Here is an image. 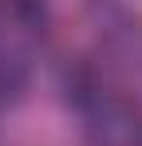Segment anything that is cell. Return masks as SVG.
Masks as SVG:
<instances>
[{"label":"cell","mask_w":142,"mask_h":146,"mask_svg":"<svg viewBox=\"0 0 142 146\" xmlns=\"http://www.w3.org/2000/svg\"><path fill=\"white\" fill-rule=\"evenodd\" d=\"M138 138V122L126 103L99 95L87 107V142L91 146H130Z\"/></svg>","instance_id":"6da1fadb"},{"label":"cell","mask_w":142,"mask_h":146,"mask_svg":"<svg viewBox=\"0 0 142 146\" xmlns=\"http://www.w3.org/2000/svg\"><path fill=\"white\" fill-rule=\"evenodd\" d=\"M24 87H28V63H24L12 48L0 44V103L20 99Z\"/></svg>","instance_id":"7a4b0ae2"},{"label":"cell","mask_w":142,"mask_h":146,"mask_svg":"<svg viewBox=\"0 0 142 146\" xmlns=\"http://www.w3.org/2000/svg\"><path fill=\"white\" fill-rule=\"evenodd\" d=\"M8 12L28 32H40L47 24V0H8Z\"/></svg>","instance_id":"3957f363"}]
</instances>
